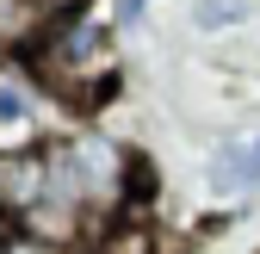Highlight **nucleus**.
Masks as SVG:
<instances>
[{
  "label": "nucleus",
  "mask_w": 260,
  "mask_h": 254,
  "mask_svg": "<svg viewBox=\"0 0 260 254\" xmlns=\"http://www.w3.org/2000/svg\"><path fill=\"white\" fill-rule=\"evenodd\" d=\"M0 236H7V224H0Z\"/></svg>",
  "instance_id": "1a4fd4ad"
},
{
  "label": "nucleus",
  "mask_w": 260,
  "mask_h": 254,
  "mask_svg": "<svg viewBox=\"0 0 260 254\" xmlns=\"http://www.w3.org/2000/svg\"><path fill=\"white\" fill-rule=\"evenodd\" d=\"M50 193V162L38 155H0V211H38Z\"/></svg>",
  "instance_id": "f03ea898"
},
{
  "label": "nucleus",
  "mask_w": 260,
  "mask_h": 254,
  "mask_svg": "<svg viewBox=\"0 0 260 254\" xmlns=\"http://www.w3.org/2000/svg\"><path fill=\"white\" fill-rule=\"evenodd\" d=\"M137 13H143V0H118V25H130Z\"/></svg>",
  "instance_id": "0eeeda50"
},
{
  "label": "nucleus",
  "mask_w": 260,
  "mask_h": 254,
  "mask_svg": "<svg viewBox=\"0 0 260 254\" xmlns=\"http://www.w3.org/2000/svg\"><path fill=\"white\" fill-rule=\"evenodd\" d=\"M44 236H25V242H13V254H56V248H38Z\"/></svg>",
  "instance_id": "423d86ee"
},
{
  "label": "nucleus",
  "mask_w": 260,
  "mask_h": 254,
  "mask_svg": "<svg viewBox=\"0 0 260 254\" xmlns=\"http://www.w3.org/2000/svg\"><path fill=\"white\" fill-rule=\"evenodd\" d=\"M248 149H254V162H260V131H254V143H248Z\"/></svg>",
  "instance_id": "6e6552de"
},
{
  "label": "nucleus",
  "mask_w": 260,
  "mask_h": 254,
  "mask_svg": "<svg viewBox=\"0 0 260 254\" xmlns=\"http://www.w3.org/2000/svg\"><path fill=\"white\" fill-rule=\"evenodd\" d=\"M199 19H205V25H217V19H242V0H205Z\"/></svg>",
  "instance_id": "39448f33"
},
{
  "label": "nucleus",
  "mask_w": 260,
  "mask_h": 254,
  "mask_svg": "<svg viewBox=\"0 0 260 254\" xmlns=\"http://www.w3.org/2000/svg\"><path fill=\"white\" fill-rule=\"evenodd\" d=\"M248 180H260L254 149H223L217 155V186H248Z\"/></svg>",
  "instance_id": "7ed1b4c3"
},
{
  "label": "nucleus",
  "mask_w": 260,
  "mask_h": 254,
  "mask_svg": "<svg viewBox=\"0 0 260 254\" xmlns=\"http://www.w3.org/2000/svg\"><path fill=\"white\" fill-rule=\"evenodd\" d=\"M38 69L56 81V93H75L87 75H106L112 69V50H106V31L93 25L87 13H75L69 25H56L44 50H38Z\"/></svg>",
  "instance_id": "f257e3e1"
},
{
  "label": "nucleus",
  "mask_w": 260,
  "mask_h": 254,
  "mask_svg": "<svg viewBox=\"0 0 260 254\" xmlns=\"http://www.w3.org/2000/svg\"><path fill=\"white\" fill-rule=\"evenodd\" d=\"M0 124H19V131L31 124V106H25L19 87H0Z\"/></svg>",
  "instance_id": "20e7f679"
}]
</instances>
